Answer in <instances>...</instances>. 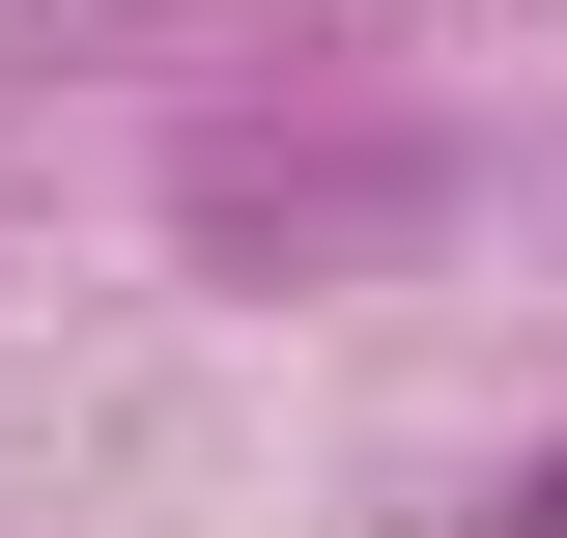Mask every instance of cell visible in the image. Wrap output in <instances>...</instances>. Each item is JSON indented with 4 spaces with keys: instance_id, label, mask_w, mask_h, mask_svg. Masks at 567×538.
Instances as JSON below:
<instances>
[{
    "instance_id": "obj_1",
    "label": "cell",
    "mask_w": 567,
    "mask_h": 538,
    "mask_svg": "<svg viewBox=\"0 0 567 538\" xmlns=\"http://www.w3.org/2000/svg\"><path fill=\"white\" fill-rule=\"evenodd\" d=\"M511 538H567V454H539V482H511Z\"/></svg>"
}]
</instances>
